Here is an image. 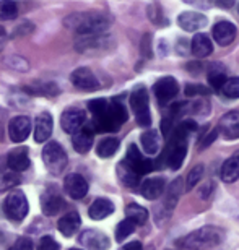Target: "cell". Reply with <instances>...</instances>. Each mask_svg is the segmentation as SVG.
<instances>
[{
    "mask_svg": "<svg viewBox=\"0 0 239 250\" xmlns=\"http://www.w3.org/2000/svg\"><path fill=\"white\" fill-rule=\"evenodd\" d=\"M186 94L187 96H207L208 94V89L202 84H187L186 86Z\"/></svg>",
    "mask_w": 239,
    "mask_h": 250,
    "instance_id": "40",
    "label": "cell"
},
{
    "mask_svg": "<svg viewBox=\"0 0 239 250\" xmlns=\"http://www.w3.org/2000/svg\"><path fill=\"white\" fill-rule=\"evenodd\" d=\"M33 241L29 237H20L8 250H33Z\"/></svg>",
    "mask_w": 239,
    "mask_h": 250,
    "instance_id": "39",
    "label": "cell"
},
{
    "mask_svg": "<svg viewBox=\"0 0 239 250\" xmlns=\"http://www.w3.org/2000/svg\"><path fill=\"white\" fill-rule=\"evenodd\" d=\"M31 132V119L26 116H17L8 122V137L13 143H22Z\"/></svg>",
    "mask_w": 239,
    "mask_h": 250,
    "instance_id": "8",
    "label": "cell"
},
{
    "mask_svg": "<svg viewBox=\"0 0 239 250\" xmlns=\"http://www.w3.org/2000/svg\"><path fill=\"white\" fill-rule=\"evenodd\" d=\"M203 167L202 164H198V166H196L194 169H191V172H189V176H187V190H191L197 186V182H200L202 181V177H203Z\"/></svg>",
    "mask_w": 239,
    "mask_h": 250,
    "instance_id": "36",
    "label": "cell"
},
{
    "mask_svg": "<svg viewBox=\"0 0 239 250\" xmlns=\"http://www.w3.org/2000/svg\"><path fill=\"white\" fill-rule=\"evenodd\" d=\"M226 77H225V73L223 72H218L217 67H213L210 70V73H208V82H210L212 84V88H215V89H221L223 86H225V83H226Z\"/></svg>",
    "mask_w": 239,
    "mask_h": 250,
    "instance_id": "35",
    "label": "cell"
},
{
    "mask_svg": "<svg viewBox=\"0 0 239 250\" xmlns=\"http://www.w3.org/2000/svg\"><path fill=\"white\" fill-rule=\"evenodd\" d=\"M18 15V7L15 2H10V0H2L0 2V20L2 21H8V20L17 18Z\"/></svg>",
    "mask_w": 239,
    "mask_h": 250,
    "instance_id": "31",
    "label": "cell"
},
{
    "mask_svg": "<svg viewBox=\"0 0 239 250\" xmlns=\"http://www.w3.org/2000/svg\"><path fill=\"white\" fill-rule=\"evenodd\" d=\"M64 23L67 28L75 29L80 36H101L111 26V18L104 13L85 12L70 15Z\"/></svg>",
    "mask_w": 239,
    "mask_h": 250,
    "instance_id": "1",
    "label": "cell"
},
{
    "mask_svg": "<svg viewBox=\"0 0 239 250\" xmlns=\"http://www.w3.org/2000/svg\"><path fill=\"white\" fill-rule=\"evenodd\" d=\"M223 94L226 98H231V99H238L239 98V77L235 78H228L225 86L221 88Z\"/></svg>",
    "mask_w": 239,
    "mask_h": 250,
    "instance_id": "34",
    "label": "cell"
},
{
    "mask_svg": "<svg viewBox=\"0 0 239 250\" xmlns=\"http://www.w3.org/2000/svg\"><path fill=\"white\" fill-rule=\"evenodd\" d=\"M41 208L46 216H56L65 208V200L59 195L56 190H46L41 197Z\"/></svg>",
    "mask_w": 239,
    "mask_h": 250,
    "instance_id": "14",
    "label": "cell"
},
{
    "mask_svg": "<svg viewBox=\"0 0 239 250\" xmlns=\"http://www.w3.org/2000/svg\"><path fill=\"white\" fill-rule=\"evenodd\" d=\"M80 224H82V218L77 211H68L65 216L61 218L57 228L65 237H72L73 234H77V231L80 229Z\"/></svg>",
    "mask_w": 239,
    "mask_h": 250,
    "instance_id": "20",
    "label": "cell"
},
{
    "mask_svg": "<svg viewBox=\"0 0 239 250\" xmlns=\"http://www.w3.org/2000/svg\"><path fill=\"white\" fill-rule=\"evenodd\" d=\"M130 107L140 127H150L152 112L148 106V91L145 86H137L130 94Z\"/></svg>",
    "mask_w": 239,
    "mask_h": 250,
    "instance_id": "5",
    "label": "cell"
},
{
    "mask_svg": "<svg viewBox=\"0 0 239 250\" xmlns=\"http://www.w3.org/2000/svg\"><path fill=\"white\" fill-rule=\"evenodd\" d=\"M117 176L119 179H121V182L124 184L126 187H137L138 186V179H140V176L133 171V169L129 166V164L126 161H122L121 164L117 166Z\"/></svg>",
    "mask_w": 239,
    "mask_h": 250,
    "instance_id": "25",
    "label": "cell"
},
{
    "mask_svg": "<svg viewBox=\"0 0 239 250\" xmlns=\"http://www.w3.org/2000/svg\"><path fill=\"white\" fill-rule=\"evenodd\" d=\"M217 135H218V132H217V130H212V133L208 135L207 138H203V140H202V145H200V148H207L208 145H210V143L213 142V140L217 138Z\"/></svg>",
    "mask_w": 239,
    "mask_h": 250,
    "instance_id": "41",
    "label": "cell"
},
{
    "mask_svg": "<svg viewBox=\"0 0 239 250\" xmlns=\"http://www.w3.org/2000/svg\"><path fill=\"white\" fill-rule=\"evenodd\" d=\"M124 250H143V247H142V244L138 241H133L130 244H127V246L124 247Z\"/></svg>",
    "mask_w": 239,
    "mask_h": 250,
    "instance_id": "42",
    "label": "cell"
},
{
    "mask_svg": "<svg viewBox=\"0 0 239 250\" xmlns=\"http://www.w3.org/2000/svg\"><path fill=\"white\" fill-rule=\"evenodd\" d=\"M2 211L5 218H8L13 223H20L26 218L29 205L22 190H13V192H10V195H7V198H5L2 205Z\"/></svg>",
    "mask_w": 239,
    "mask_h": 250,
    "instance_id": "3",
    "label": "cell"
},
{
    "mask_svg": "<svg viewBox=\"0 0 239 250\" xmlns=\"http://www.w3.org/2000/svg\"><path fill=\"white\" fill-rule=\"evenodd\" d=\"M133 231H135V224H133L132 221H129V219H124V221L119 223V226L116 229V241L117 242L126 241Z\"/></svg>",
    "mask_w": 239,
    "mask_h": 250,
    "instance_id": "33",
    "label": "cell"
},
{
    "mask_svg": "<svg viewBox=\"0 0 239 250\" xmlns=\"http://www.w3.org/2000/svg\"><path fill=\"white\" fill-rule=\"evenodd\" d=\"M3 42H5V31L0 28V49L3 47Z\"/></svg>",
    "mask_w": 239,
    "mask_h": 250,
    "instance_id": "44",
    "label": "cell"
},
{
    "mask_svg": "<svg viewBox=\"0 0 239 250\" xmlns=\"http://www.w3.org/2000/svg\"><path fill=\"white\" fill-rule=\"evenodd\" d=\"M108 104H109V103L106 101V99H103V98L93 99V101H89V103H88V109H89V112H91L93 116H99L101 112L106 111Z\"/></svg>",
    "mask_w": 239,
    "mask_h": 250,
    "instance_id": "37",
    "label": "cell"
},
{
    "mask_svg": "<svg viewBox=\"0 0 239 250\" xmlns=\"http://www.w3.org/2000/svg\"><path fill=\"white\" fill-rule=\"evenodd\" d=\"M213 39L217 41V44L220 46H230L236 38V26L230 21H218L213 26Z\"/></svg>",
    "mask_w": 239,
    "mask_h": 250,
    "instance_id": "16",
    "label": "cell"
},
{
    "mask_svg": "<svg viewBox=\"0 0 239 250\" xmlns=\"http://www.w3.org/2000/svg\"><path fill=\"white\" fill-rule=\"evenodd\" d=\"M29 164H31V161H29V151L28 148L24 146H18L12 149V151L8 153L7 156V167L10 169V171L13 172H23L26 171V169L29 167Z\"/></svg>",
    "mask_w": 239,
    "mask_h": 250,
    "instance_id": "15",
    "label": "cell"
},
{
    "mask_svg": "<svg viewBox=\"0 0 239 250\" xmlns=\"http://www.w3.org/2000/svg\"><path fill=\"white\" fill-rule=\"evenodd\" d=\"M192 52L197 57H208L213 52V44L207 34L198 33L192 39Z\"/></svg>",
    "mask_w": 239,
    "mask_h": 250,
    "instance_id": "23",
    "label": "cell"
},
{
    "mask_svg": "<svg viewBox=\"0 0 239 250\" xmlns=\"http://www.w3.org/2000/svg\"><path fill=\"white\" fill-rule=\"evenodd\" d=\"M226 140H236L239 138V112L231 111L225 114L220 122H218V130Z\"/></svg>",
    "mask_w": 239,
    "mask_h": 250,
    "instance_id": "13",
    "label": "cell"
},
{
    "mask_svg": "<svg viewBox=\"0 0 239 250\" xmlns=\"http://www.w3.org/2000/svg\"><path fill=\"white\" fill-rule=\"evenodd\" d=\"M177 91H179L177 82L173 77H164L161 80H158L155 86H153V93H155L159 104H168L173 98L177 96Z\"/></svg>",
    "mask_w": 239,
    "mask_h": 250,
    "instance_id": "9",
    "label": "cell"
},
{
    "mask_svg": "<svg viewBox=\"0 0 239 250\" xmlns=\"http://www.w3.org/2000/svg\"><path fill=\"white\" fill-rule=\"evenodd\" d=\"M70 82L75 88L82 89V91H94L99 88V82L91 70L87 67H80L73 70L70 75Z\"/></svg>",
    "mask_w": 239,
    "mask_h": 250,
    "instance_id": "7",
    "label": "cell"
},
{
    "mask_svg": "<svg viewBox=\"0 0 239 250\" xmlns=\"http://www.w3.org/2000/svg\"><path fill=\"white\" fill-rule=\"evenodd\" d=\"M52 135V117L49 112H43L34 122V140L36 143H46Z\"/></svg>",
    "mask_w": 239,
    "mask_h": 250,
    "instance_id": "17",
    "label": "cell"
},
{
    "mask_svg": "<svg viewBox=\"0 0 239 250\" xmlns=\"http://www.w3.org/2000/svg\"><path fill=\"white\" fill-rule=\"evenodd\" d=\"M164 192V181L161 177L147 179L140 186V193L147 200H158Z\"/></svg>",
    "mask_w": 239,
    "mask_h": 250,
    "instance_id": "22",
    "label": "cell"
},
{
    "mask_svg": "<svg viewBox=\"0 0 239 250\" xmlns=\"http://www.w3.org/2000/svg\"><path fill=\"white\" fill-rule=\"evenodd\" d=\"M80 246L87 247L88 250H108L109 249V239L104 236L101 231H94V229H87L80 234L78 237Z\"/></svg>",
    "mask_w": 239,
    "mask_h": 250,
    "instance_id": "11",
    "label": "cell"
},
{
    "mask_svg": "<svg viewBox=\"0 0 239 250\" xmlns=\"http://www.w3.org/2000/svg\"><path fill=\"white\" fill-rule=\"evenodd\" d=\"M43 161L46 164V167L49 169V172L54 174V176H61V174L65 171L68 158L61 143L49 142L46 143V146L43 149Z\"/></svg>",
    "mask_w": 239,
    "mask_h": 250,
    "instance_id": "4",
    "label": "cell"
},
{
    "mask_svg": "<svg viewBox=\"0 0 239 250\" xmlns=\"http://www.w3.org/2000/svg\"><path fill=\"white\" fill-rule=\"evenodd\" d=\"M207 17L203 13L198 12H184L182 15H179L177 23L184 31H197V29L203 28L207 24Z\"/></svg>",
    "mask_w": 239,
    "mask_h": 250,
    "instance_id": "18",
    "label": "cell"
},
{
    "mask_svg": "<svg viewBox=\"0 0 239 250\" xmlns=\"http://www.w3.org/2000/svg\"><path fill=\"white\" fill-rule=\"evenodd\" d=\"M61 249V246L54 241V237L51 236H44L41 237V241H39L38 244V250H59Z\"/></svg>",
    "mask_w": 239,
    "mask_h": 250,
    "instance_id": "38",
    "label": "cell"
},
{
    "mask_svg": "<svg viewBox=\"0 0 239 250\" xmlns=\"http://www.w3.org/2000/svg\"><path fill=\"white\" fill-rule=\"evenodd\" d=\"M212 187H213V184H208L207 188H202V192H200V193H202V198H205V200H207L208 197H210V193H212L210 190H212Z\"/></svg>",
    "mask_w": 239,
    "mask_h": 250,
    "instance_id": "43",
    "label": "cell"
},
{
    "mask_svg": "<svg viewBox=\"0 0 239 250\" xmlns=\"http://www.w3.org/2000/svg\"><path fill=\"white\" fill-rule=\"evenodd\" d=\"M93 132L89 128H80L77 133L72 135V145L73 149L80 154L88 153L93 146Z\"/></svg>",
    "mask_w": 239,
    "mask_h": 250,
    "instance_id": "19",
    "label": "cell"
},
{
    "mask_svg": "<svg viewBox=\"0 0 239 250\" xmlns=\"http://www.w3.org/2000/svg\"><path fill=\"white\" fill-rule=\"evenodd\" d=\"M20 182H22V177H20L17 172L10 171V169L7 167V164L0 167V192L15 188Z\"/></svg>",
    "mask_w": 239,
    "mask_h": 250,
    "instance_id": "28",
    "label": "cell"
},
{
    "mask_svg": "<svg viewBox=\"0 0 239 250\" xmlns=\"http://www.w3.org/2000/svg\"><path fill=\"white\" fill-rule=\"evenodd\" d=\"M108 112H109V117L112 119V122L121 127L124 122H127L129 119V114H127V109L124 107V104H121L119 101H112L109 103L108 106Z\"/></svg>",
    "mask_w": 239,
    "mask_h": 250,
    "instance_id": "29",
    "label": "cell"
},
{
    "mask_svg": "<svg viewBox=\"0 0 239 250\" xmlns=\"http://www.w3.org/2000/svg\"><path fill=\"white\" fill-rule=\"evenodd\" d=\"M70 250H82V249H70Z\"/></svg>",
    "mask_w": 239,
    "mask_h": 250,
    "instance_id": "45",
    "label": "cell"
},
{
    "mask_svg": "<svg viewBox=\"0 0 239 250\" xmlns=\"http://www.w3.org/2000/svg\"><path fill=\"white\" fill-rule=\"evenodd\" d=\"M221 179L228 184L236 182L239 179V154L225 161L221 167Z\"/></svg>",
    "mask_w": 239,
    "mask_h": 250,
    "instance_id": "26",
    "label": "cell"
},
{
    "mask_svg": "<svg viewBox=\"0 0 239 250\" xmlns=\"http://www.w3.org/2000/svg\"><path fill=\"white\" fill-rule=\"evenodd\" d=\"M223 241V232L221 229L213 228V226H205L198 231H194L184 239L179 241V246L189 250H200V249H208L215 247Z\"/></svg>",
    "mask_w": 239,
    "mask_h": 250,
    "instance_id": "2",
    "label": "cell"
},
{
    "mask_svg": "<svg viewBox=\"0 0 239 250\" xmlns=\"http://www.w3.org/2000/svg\"><path fill=\"white\" fill-rule=\"evenodd\" d=\"M119 149V140L117 138H106L103 142H99L96 148V154L99 158H111L116 154Z\"/></svg>",
    "mask_w": 239,
    "mask_h": 250,
    "instance_id": "30",
    "label": "cell"
},
{
    "mask_svg": "<svg viewBox=\"0 0 239 250\" xmlns=\"http://www.w3.org/2000/svg\"><path fill=\"white\" fill-rule=\"evenodd\" d=\"M129 166H130L133 171H135L138 176H145V174L152 172L155 169V163L148 158H143L142 153L138 151V148L135 145H130L127 149V156L124 159Z\"/></svg>",
    "mask_w": 239,
    "mask_h": 250,
    "instance_id": "6",
    "label": "cell"
},
{
    "mask_svg": "<svg viewBox=\"0 0 239 250\" xmlns=\"http://www.w3.org/2000/svg\"><path fill=\"white\" fill-rule=\"evenodd\" d=\"M126 219H129V221H132L133 224H138V226H142V224H145L148 221V211L147 208L140 207V205L137 203H130L127 205L126 208Z\"/></svg>",
    "mask_w": 239,
    "mask_h": 250,
    "instance_id": "27",
    "label": "cell"
},
{
    "mask_svg": "<svg viewBox=\"0 0 239 250\" xmlns=\"http://www.w3.org/2000/svg\"><path fill=\"white\" fill-rule=\"evenodd\" d=\"M181 186H182V181L177 179L171 184V187L168 190V195H166V205H168V209L173 211L174 207H176L177 200H179V193H181Z\"/></svg>",
    "mask_w": 239,
    "mask_h": 250,
    "instance_id": "32",
    "label": "cell"
},
{
    "mask_svg": "<svg viewBox=\"0 0 239 250\" xmlns=\"http://www.w3.org/2000/svg\"><path fill=\"white\" fill-rule=\"evenodd\" d=\"M112 213H114V205H112L111 200H108V198L94 200V202L91 203V207H89V209H88L89 218L96 219V221L108 218L109 214H112Z\"/></svg>",
    "mask_w": 239,
    "mask_h": 250,
    "instance_id": "21",
    "label": "cell"
},
{
    "mask_svg": "<svg viewBox=\"0 0 239 250\" xmlns=\"http://www.w3.org/2000/svg\"><path fill=\"white\" fill-rule=\"evenodd\" d=\"M140 143H142L143 151L147 154H150V156H153V154L158 153L159 145H161V138H159V133L156 130H147V132L142 133Z\"/></svg>",
    "mask_w": 239,
    "mask_h": 250,
    "instance_id": "24",
    "label": "cell"
},
{
    "mask_svg": "<svg viewBox=\"0 0 239 250\" xmlns=\"http://www.w3.org/2000/svg\"><path fill=\"white\" fill-rule=\"evenodd\" d=\"M85 121H87V114H85V111L77 109V107H70L62 114L61 125H62L64 132L68 133V135H73L82 128Z\"/></svg>",
    "mask_w": 239,
    "mask_h": 250,
    "instance_id": "10",
    "label": "cell"
},
{
    "mask_svg": "<svg viewBox=\"0 0 239 250\" xmlns=\"http://www.w3.org/2000/svg\"><path fill=\"white\" fill-rule=\"evenodd\" d=\"M64 190H65V193L70 198L82 200L88 193V182L80 174H68L65 181H64Z\"/></svg>",
    "mask_w": 239,
    "mask_h": 250,
    "instance_id": "12",
    "label": "cell"
}]
</instances>
